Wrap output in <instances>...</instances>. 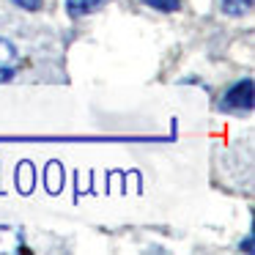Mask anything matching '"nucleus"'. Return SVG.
Masks as SVG:
<instances>
[{"mask_svg":"<svg viewBox=\"0 0 255 255\" xmlns=\"http://www.w3.org/2000/svg\"><path fill=\"white\" fill-rule=\"evenodd\" d=\"M148 8H156V11H162V14H173V11H178L181 8V0H143Z\"/></svg>","mask_w":255,"mask_h":255,"instance_id":"obj_6","label":"nucleus"},{"mask_svg":"<svg viewBox=\"0 0 255 255\" xmlns=\"http://www.w3.org/2000/svg\"><path fill=\"white\" fill-rule=\"evenodd\" d=\"M220 107L222 113H253L255 107V83L253 77H244L239 83H233L231 88L225 91V96L220 99Z\"/></svg>","mask_w":255,"mask_h":255,"instance_id":"obj_1","label":"nucleus"},{"mask_svg":"<svg viewBox=\"0 0 255 255\" xmlns=\"http://www.w3.org/2000/svg\"><path fill=\"white\" fill-rule=\"evenodd\" d=\"M14 6L25 8V11H39L41 8V0H11Z\"/></svg>","mask_w":255,"mask_h":255,"instance_id":"obj_7","label":"nucleus"},{"mask_svg":"<svg viewBox=\"0 0 255 255\" xmlns=\"http://www.w3.org/2000/svg\"><path fill=\"white\" fill-rule=\"evenodd\" d=\"M244 250H247V253H253V236L244 239Z\"/></svg>","mask_w":255,"mask_h":255,"instance_id":"obj_8","label":"nucleus"},{"mask_svg":"<svg viewBox=\"0 0 255 255\" xmlns=\"http://www.w3.org/2000/svg\"><path fill=\"white\" fill-rule=\"evenodd\" d=\"M17 72H19V50L8 39L0 36V83L14 80Z\"/></svg>","mask_w":255,"mask_h":255,"instance_id":"obj_3","label":"nucleus"},{"mask_svg":"<svg viewBox=\"0 0 255 255\" xmlns=\"http://www.w3.org/2000/svg\"><path fill=\"white\" fill-rule=\"evenodd\" d=\"M220 6L228 17H244L253 8V0H220Z\"/></svg>","mask_w":255,"mask_h":255,"instance_id":"obj_5","label":"nucleus"},{"mask_svg":"<svg viewBox=\"0 0 255 255\" xmlns=\"http://www.w3.org/2000/svg\"><path fill=\"white\" fill-rule=\"evenodd\" d=\"M0 143H159V137H0Z\"/></svg>","mask_w":255,"mask_h":255,"instance_id":"obj_2","label":"nucleus"},{"mask_svg":"<svg viewBox=\"0 0 255 255\" xmlns=\"http://www.w3.org/2000/svg\"><path fill=\"white\" fill-rule=\"evenodd\" d=\"M105 3L107 0H63L69 19H83L88 14H96L99 8H105Z\"/></svg>","mask_w":255,"mask_h":255,"instance_id":"obj_4","label":"nucleus"}]
</instances>
